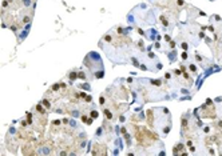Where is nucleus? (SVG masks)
<instances>
[{
	"label": "nucleus",
	"instance_id": "1",
	"mask_svg": "<svg viewBox=\"0 0 222 156\" xmlns=\"http://www.w3.org/2000/svg\"><path fill=\"white\" fill-rule=\"evenodd\" d=\"M91 116H92L94 119H96V116H98V112H96V111H92V112H91Z\"/></svg>",
	"mask_w": 222,
	"mask_h": 156
}]
</instances>
